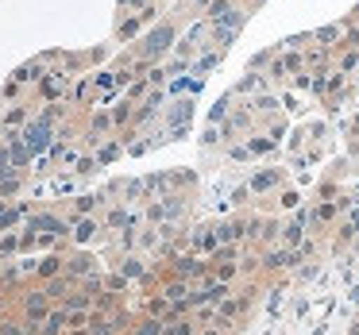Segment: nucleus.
<instances>
[{
  "label": "nucleus",
  "mask_w": 359,
  "mask_h": 335,
  "mask_svg": "<svg viewBox=\"0 0 359 335\" xmlns=\"http://www.w3.org/2000/svg\"><path fill=\"white\" fill-rule=\"evenodd\" d=\"M50 308H55V301H50L43 289H35V293H24V297H20V316H24L27 324H43V320L50 316Z\"/></svg>",
  "instance_id": "nucleus-1"
},
{
  "label": "nucleus",
  "mask_w": 359,
  "mask_h": 335,
  "mask_svg": "<svg viewBox=\"0 0 359 335\" xmlns=\"http://www.w3.org/2000/svg\"><path fill=\"white\" fill-rule=\"evenodd\" d=\"M209 273H212V262H205V258H194V255L174 258V278L189 281V285H201Z\"/></svg>",
  "instance_id": "nucleus-2"
},
{
  "label": "nucleus",
  "mask_w": 359,
  "mask_h": 335,
  "mask_svg": "<svg viewBox=\"0 0 359 335\" xmlns=\"http://www.w3.org/2000/svg\"><path fill=\"white\" fill-rule=\"evenodd\" d=\"M97 273V258L93 255H70L66 258V278L70 281H86Z\"/></svg>",
  "instance_id": "nucleus-3"
},
{
  "label": "nucleus",
  "mask_w": 359,
  "mask_h": 335,
  "mask_svg": "<svg viewBox=\"0 0 359 335\" xmlns=\"http://www.w3.org/2000/svg\"><path fill=\"white\" fill-rule=\"evenodd\" d=\"M66 332H70V312H66V304H55L50 316L39 324V335H66Z\"/></svg>",
  "instance_id": "nucleus-4"
},
{
  "label": "nucleus",
  "mask_w": 359,
  "mask_h": 335,
  "mask_svg": "<svg viewBox=\"0 0 359 335\" xmlns=\"http://www.w3.org/2000/svg\"><path fill=\"white\" fill-rule=\"evenodd\" d=\"M24 143H27V150H43L50 143V116H39L35 120V127H27V135H24Z\"/></svg>",
  "instance_id": "nucleus-5"
},
{
  "label": "nucleus",
  "mask_w": 359,
  "mask_h": 335,
  "mask_svg": "<svg viewBox=\"0 0 359 335\" xmlns=\"http://www.w3.org/2000/svg\"><path fill=\"white\" fill-rule=\"evenodd\" d=\"M62 273H66V258L62 255H47L39 266H35V278L39 281H55V278H62Z\"/></svg>",
  "instance_id": "nucleus-6"
},
{
  "label": "nucleus",
  "mask_w": 359,
  "mask_h": 335,
  "mask_svg": "<svg viewBox=\"0 0 359 335\" xmlns=\"http://www.w3.org/2000/svg\"><path fill=\"white\" fill-rule=\"evenodd\" d=\"M305 220H309V212H297V220L294 224H286L282 227V247H302V239H305Z\"/></svg>",
  "instance_id": "nucleus-7"
},
{
  "label": "nucleus",
  "mask_w": 359,
  "mask_h": 335,
  "mask_svg": "<svg viewBox=\"0 0 359 335\" xmlns=\"http://www.w3.org/2000/svg\"><path fill=\"white\" fill-rule=\"evenodd\" d=\"M97 235H101V224H97L93 216H78V220H74V243L86 247V243L97 239Z\"/></svg>",
  "instance_id": "nucleus-8"
},
{
  "label": "nucleus",
  "mask_w": 359,
  "mask_h": 335,
  "mask_svg": "<svg viewBox=\"0 0 359 335\" xmlns=\"http://www.w3.org/2000/svg\"><path fill=\"white\" fill-rule=\"evenodd\" d=\"M243 308H248V301H243V297H228V301H220V304H217V324H220V327L232 324V320L240 316Z\"/></svg>",
  "instance_id": "nucleus-9"
},
{
  "label": "nucleus",
  "mask_w": 359,
  "mask_h": 335,
  "mask_svg": "<svg viewBox=\"0 0 359 335\" xmlns=\"http://www.w3.org/2000/svg\"><path fill=\"white\" fill-rule=\"evenodd\" d=\"M158 293L174 304V301H186V297L194 293V285H189V281H182V278H170V281H163V289H158Z\"/></svg>",
  "instance_id": "nucleus-10"
},
{
  "label": "nucleus",
  "mask_w": 359,
  "mask_h": 335,
  "mask_svg": "<svg viewBox=\"0 0 359 335\" xmlns=\"http://www.w3.org/2000/svg\"><path fill=\"white\" fill-rule=\"evenodd\" d=\"M132 335H166V320L158 316H140L132 324Z\"/></svg>",
  "instance_id": "nucleus-11"
},
{
  "label": "nucleus",
  "mask_w": 359,
  "mask_h": 335,
  "mask_svg": "<svg viewBox=\"0 0 359 335\" xmlns=\"http://www.w3.org/2000/svg\"><path fill=\"white\" fill-rule=\"evenodd\" d=\"M0 335H39V332H32V324L24 316H8L0 320Z\"/></svg>",
  "instance_id": "nucleus-12"
},
{
  "label": "nucleus",
  "mask_w": 359,
  "mask_h": 335,
  "mask_svg": "<svg viewBox=\"0 0 359 335\" xmlns=\"http://www.w3.org/2000/svg\"><path fill=\"white\" fill-rule=\"evenodd\" d=\"M166 335H197L194 316H174V320H166Z\"/></svg>",
  "instance_id": "nucleus-13"
},
{
  "label": "nucleus",
  "mask_w": 359,
  "mask_h": 335,
  "mask_svg": "<svg viewBox=\"0 0 359 335\" xmlns=\"http://www.w3.org/2000/svg\"><path fill=\"white\" fill-rule=\"evenodd\" d=\"M170 308H174V304H170V301H166V297H163V293H155V297H147V316H158V320H166V316H170Z\"/></svg>",
  "instance_id": "nucleus-14"
},
{
  "label": "nucleus",
  "mask_w": 359,
  "mask_h": 335,
  "mask_svg": "<svg viewBox=\"0 0 359 335\" xmlns=\"http://www.w3.org/2000/svg\"><path fill=\"white\" fill-rule=\"evenodd\" d=\"M20 247H24V239L16 231H0V258H12Z\"/></svg>",
  "instance_id": "nucleus-15"
},
{
  "label": "nucleus",
  "mask_w": 359,
  "mask_h": 335,
  "mask_svg": "<svg viewBox=\"0 0 359 335\" xmlns=\"http://www.w3.org/2000/svg\"><path fill=\"white\" fill-rule=\"evenodd\" d=\"M189 316H194V324H205V327H209V324H217V304H212V301H209V304H197Z\"/></svg>",
  "instance_id": "nucleus-16"
},
{
  "label": "nucleus",
  "mask_w": 359,
  "mask_h": 335,
  "mask_svg": "<svg viewBox=\"0 0 359 335\" xmlns=\"http://www.w3.org/2000/svg\"><path fill=\"white\" fill-rule=\"evenodd\" d=\"M97 204H101V197H93V193H81V197H74V212H78V216H89V212H93Z\"/></svg>",
  "instance_id": "nucleus-17"
},
{
  "label": "nucleus",
  "mask_w": 359,
  "mask_h": 335,
  "mask_svg": "<svg viewBox=\"0 0 359 335\" xmlns=\"http://www.w3.org/2000/svg\"><path fill=\"white\" fill-rule=\"evenodd\" d=\"M120 273H124V278L132 281V278H143V273H147V266H143L140 258H124V266H120Z\"/></svg>",
  "instance_id": "nucleus-18"
},
{
  "label": "nucleus",
  "mask_w": 359,
  "mask_h": 335,
  "mask_svg": "<svg viewBox=\"0 0 359 335\" xmlns=\"http://www.w3.org/2000/svg\"><path fill=\"white\" fill-rule=\"evenodd\" d=\"M104 289L120 297V293H124V289H128V278H124V273H120V270H116V273H104Z\"/></svg>",
  "instance_id": "nucleus-19"
},
{
  "label": "nucleus",
  "mask_w": 359,
  "mask_h": 335,
  "mask_svg": "<svg viewBox=\"0 0 359 335\" xmlns=\"http://www.w3.org/2000/svg\"><path fill=\"white\" fill-rule=\"evenodd\" d=\"M104 224H109V227H132V216H128L124 208H112V212H109V220H104Z\"/></svg>",
  "instance_id": "nucleus-20"
},
{
  "label": "nucleus",
  "mask_w": 359,
  "mask_h": 335,
  "mask_svg": "<svg viewBox=\"0 0 359 335\" xmlns=\"http://www.w3.org/2000/svg\"><path fill=\"white\" fill-rule=\"evenodd\" d=\"M332 216H336V204H320V208L309 212V220H317V224H328Z\"/></svg>",
  "instance_id": "nucleus-21"
},
{
  "label": "nucleus",
  "mask_w": 359,
  "mask_h": 335,
  "mask_svg": "<svg viewBox=\"0 0 359 335\" xmlns=\"http://www.w3.org/2000/svg\"><path fill=\"white\" fill-rule=\"evenodd\" d=\"M271 185H278V173H259V178L251 181V189H255V193H263V189H271Z\"/></svg>",
  "instance_id": "nucleus-22"
},
{
  "label": "nucleus",
  "mask_w": 359,
  "mask_h": 335,
  "mask_svg": "<svg viewBox=\"0 0 359 335\" xmlns=\"http://www.w3.org/2000/svg\"><path fill=\"white\" fill-rule=\"evenodd\" d=\"M93 312H70V327H89Z\"/></svg>",
  "instance_id": "nucleus-23"
},
{
  "label": "nucleus",
  "mask_w": 359,
  "mask_h": 335,
  "mask_svg": "<svg viewBox=\"0 0 359 335\" xmlns=\"http://www.w3.org/2000/svg\"><path fill=\"white\" fill-rule=\"evenodd\" d=\"M97 170V158H78V170L74 173H93Z\"/></svg>",
  "instance_id": "nucleus-24"
},
{
  "label": "nucleus",
  "mask_w": 359,
  "mask_h": 335,
  "mask_svg": "<svg viewBox=\"0 0 359 335\" xmlns=\"http://www.w3.org/2000/svg\"><path fill=\"white\" fill-rule=\"evenodd\" d=\"M297 201H302L297 193H282V208H297Z\"/></svg>",
  "instance_id": "nucleus-25"
},
{
  "label": "nucleus",
  "mask_w": 359,
  "mask_h": 335,
  "mask_svg": "<svg viewBox=\"0 0 359 335\" xmlns=\"http://www.w3.org/2000/svg\"><path fill=\"white\" fill-rule=\"evenodd\" d=\"M4 170H12V162H8V150L0 147V173H4Z\"/></svg>",
  "instance_id": "nucleus-26"
},
{
  "label": "nucleus",
  "mask_w": 359,
  "mask_h": 335,
  "mask_svg": "<svg viewBox=\"0 0 359 335\" xmlns=\"http://www.w3.org/2000/svg\"><path fill=\"white\" fill-rule=\"evenodd\" d=\"M197 335H220V324H209L205 332H197Z\"/></svg>",
  "instance_id": "nucleus-27"
},
{
  "label": "nucleus",
  "mask_w": 359,
  "mask_h": 335,
  "mask_svg": "<svg viewBox=\"0 0 359 335\" xmlns=\"http://www.w3.org/2000/svg\"><path fill=\"white\" fill-rule=\"evenodd\" d=\"M66 335H93V332H89V327H70Z\"/></svg>",
  "instance_id": "nucleus-28"
},
{
  "label": "nucleus",
  "mask_w": 359,
  "mask_h": 335,
  "mask_svg": "<svg viewBox=\"0 0 359 335\" xmlns=\"http://www.w3.org/2000/svg\"><path fill=\"white\" fill-rule=\"evenodd\" d=\"M0 216H4V197H0Z\"/></svg>",
  "instance_id": "nucleus-29"
}]
</instances>
